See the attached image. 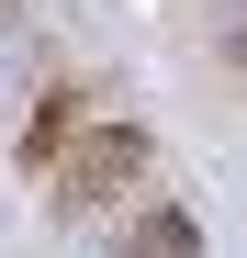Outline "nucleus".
<instances>
[{
  "instance_id": "1",
  "label": "nucleus",
  "mask_w": 247,
  "mask_h": 258,
  "mask_svg": "<svg viewBox=\"0 0 247 258\" xmlns=\"http://www.w3.org/2000/svg\"><path fill=\"white\" fill-rule=\"evenodd\" d=\"M146 168H157V135L146 123H90V135H79V157L56 168V213H135V191H146Z\"/></svg>"
},
{
  "instance_id": "4",
  "label": "nucleus",
  "mask_w": 247,
  "mask_h": 258,
  "mask_svg": "<svg viewBox=\"0 0 247 258\" xmlns=\"http://www.w3.org/2000/svg\"><path fill=\"white\" fill-rule=\"evenodd\" d=\"M236 56H247V23H236Z\"/></svg>"
},
{
  "instance_id": "3",
  "label": "nucleus",
  "mask_w": 247,
  "mask_h": 258,
  "mask_svg": "<svg viewBox=\"0 0 247 258\" xmlns=\"http://www.w3.org/2000/svg\"><path fill=\"white\" fill-rule=\"evenodd\" d=\"M112 258H202V213H180V202H146L135 225L112 236Z\"/></svg>"
},
{
  "instance_id": "2",
  "label": "nucleus",
  "mask_w": 247,
  "mask_h": 258,
  "mask_svg": "<svg viewBox=\"0 0 247 258\" xmlns=\"http://www.w3.org/2000/svg\"><path fill=\"white\" fill-rule=\"evenodd\" d=\"M90 123H112V90H101V79H56V90L34 101V123H23V168H34V180H56V168L79 157Z\"/></svg>"
}]
</instances>
